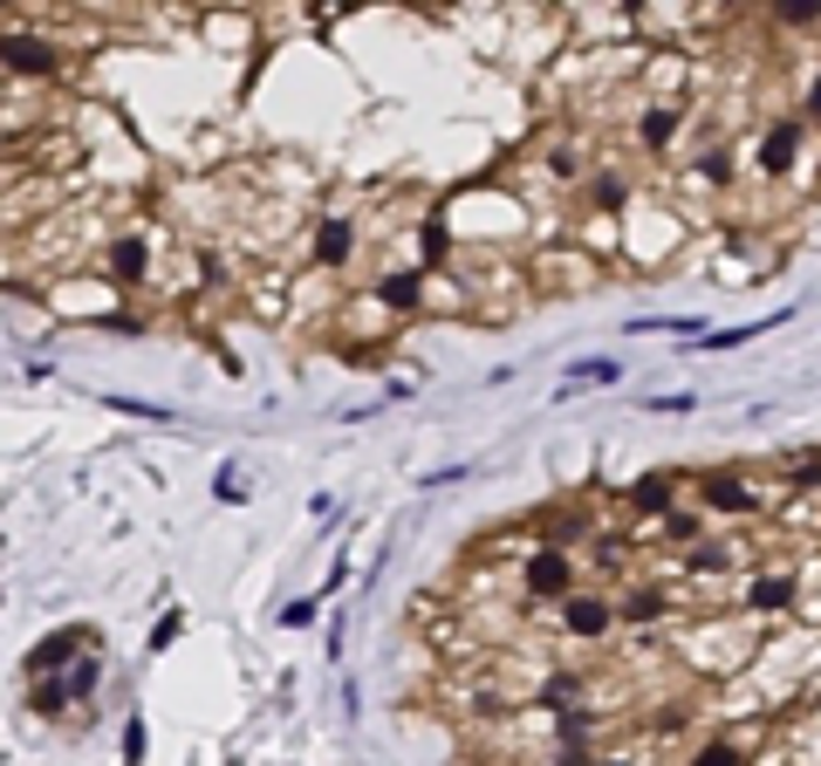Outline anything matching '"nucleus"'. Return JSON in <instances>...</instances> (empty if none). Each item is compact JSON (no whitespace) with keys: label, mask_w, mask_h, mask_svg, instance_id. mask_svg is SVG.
I'll return each instance as SVG.
<instances>
[{"label":"nucleus","mask_w":821,"mask_h":766,"mask_svg":"<svg viewBox=\"0 0 821 766\" xmlns=\"http://www.w3.org/2000/svg\"><path fill=\"white\" fill-rule=\"evenodd\" d=\"M555 630H562L568 643H609V636H616L609 589H596V582H575V589L555 602Z\"/></svg>","instance_id":"obj_7"},{"label":"nucleus","mask_w":821,"mask_h":766,"mask_svg":"<svg viewBox=\"0 0 821 766\" xmlns=\"http://www.w3.org/2000/svg\"><path fill=\"white\" fill-rule=\"evenodd\" d=\"M685 766H753V753L739 746V739H706V746H698Z\"/></svg>","instance_id":"obj_25"},{"label":"nucleus","mask_w":821,"mask_h":766,"mask_svg":"<svg viewBox=\"0 0 821 766\" xmlns=\"http://www.w3.org/2000/svg\"><path fill=\"white\" fill-rule=\"evenodd\" d=\"M616 377H623V362H616V356H582V362H568L562 397H575V390H603V384H616Z\"/></svg>","instance_id":"obj_19"},{"label":"nucleus","mask_w":821,"mask_h":766,"mask_svg":"<svg viewBox=\"0 0 821 766\" xmlns=\"http://www.w3.org/2000/svg\"><path fill=\"white\" fill-rule=\"evenodd\" d=\"M678 493H685L678 472H644V479L623 487V513H630V528H637V520H664V513L678 507Z\"/></svg>","instance_id":"obj_14"},{"label":"nucleus","mask_w":821,"mask_h":766,"mask_svg":"<svg viewBox=\"0 0 821 766\" xmlns=\"http://www.w3.org/2000/svg\"><path fill=\"white\" fill-rule=\"evenodd\" d=\"M801 144H808V116H801V110H780V116H767L760 151H753L760 178H788V172L801 165Z\"/></svg>","instance_id":"obj_11"},{"label":"nucleus","mask_w":821,"mask_h":766,"mask_svg":"<svg viewBox=\"0 0 821 766\" xmlns=\"http://www.w3.org/2000/svg\"><path fill=\"white\" fill-rule=\"evenodd\" d=\"M678 569L691 575V582H719V575H739V548L732 541H691V548H678Z\"/></svg>","instance_id":"obj_15"},{"label":"nucleus","mask_w":821,"mask_h":766,"mask_svg":"<svg viewBox=\"0 0 821 766\" xmlns=\"http://www.w3.org/2000/svg\"><path fill=\"white\" fill-rule=\"evenodd\" d=\"M62 677V692H69V705H90L96 692H103V651H96V643H90V651L83 657H75L69 671H55Z\"/></svg>","instance_id":"obj_18"},{"label":"nucleus","mask_w":821,"mask_h":766,"mask_svg":"<svg viewBox=\"0 0 821 766\" xmlns=\"http://www.w3.org/2000/svg\"><path fill=\"white\" fill-rule=\"evenodd\" d=\"M213 500H219V507H247V500H254L240 459H219V472H213Z\"/></svg>","instance_id":"obj_24"},{"label":"nucleus","mask_w":821,"mask_h":766,"mask_svg":"<svg viewBox=\"0 0 821 766\" xmlns=\"http://www.w3.org/2000/svg\"><path fill=\"white\" fill-rule=\"evenodd\" d=\"M445 247H452L445 219H424V226H418V267H439V261H445Z\"/></svg>","instance_id":"obj_27"},{"label":"nucleus","mask_w":821,"mask_h":766,"mask_svg":"<svg viewBox=\"0 0 821 766\" xmlns=\"http://www.w3.org/2000/svg\"><path fill=\"white\" fill-rule=\"evenodd\" d=\"M788 479H794V487H821V459H801V466H788Z\"/></svg>","instance_id":"obj_33"},{"label":"nucleus","mask_w":821,"mask_h":766,"mask_svg":"<svg viewBox=\"0 0 821 766\" xmlns=\"http://www.w3.org/2000/svg\"><path fill=\"white\" fill-rule=\"evenodd\" d=\"M801 116H808V124H821V69L808 75V96H801Z\"/></svg>","instance_id":"obj_32"},{"label":"nucleus","mask_w":821,"mask_h":766,"mask_svg":"<svg viewBox=\"0 0 821 766\" xmlns=\"http://www.w3.org/2000/svg\"><path fill=\"white\" fill-rule=\"evenodd\" d=\"M424 288H432V267H418V261H390V267H377L370 274V288H363V302H377L383 315H418L424 308Z\"/></svg>","instance_id":"obj_9"},{"label":"nucleus","mask_w":821,"mask_h":766,"mask_svg":"<svg viewBox=\"0 0 821 766\" xmlns=\"http://www.w3.org/2000/svg\"><path fill=\"white\" fill-rule=\"evenodd\" d=\"M589 671H575V664H555V671H547L541 684H534V705L541 712H555V705H575V698H589Z\"/></svg>","instance_id":"obj_17"},{"label":"nucleus","mask_w":821,"mask_h":766,"mask_svg":"<svg viewBox=\"0 0 821 766\" xmlns=\"http://www.w3.org/2000/svg\"><path fill=\"white\" fill-rule=\"evenodd\" d=\"M178 636H185V610H165V616H158V630H151V651H172Z\"/></svg>","instance_id":"obj_31"},{"label":"nucleus","mask_w":821,"mask_h":766,"mask_svg":"<svg viewBox=\"0 0 821 766\" xmlns=\"http://www.w3.org/2000/svg\"><path fill=\"white\" fill-rule=\"evenodd\" d=\"M514 589H521V610H555V602L575 589V548H555V541H534L514 569Z\"/></svg>","instance_id":"obj_3"},{"label":"nucleus","mask_w":821,"mask_h":766,"mask_svg":"<svg viewBox=\"0 0 821 766\" xmlns=\"http://www.w3.org/2000/svg\"><path fill=\"white\" fill-rule=\"evenodd\" d=\"M28 712H34V718H49V725H62V718H69V692H62V677H34Z\"/></svg>","instance_id":"obj_22"},{"label":"nucleus","mask_w":821,"mask_h":766,"mask_svg":"<svg viewBox=\"0 0 821 766\" xmlns=\"http://www.w3.org/2000/svg\"><path fill=\"white\" fill-rule=\"evenodd\" d=\"M691 493H698V513H726V520H753V513L767 507L760 472H739V466L698 472V479H691Z\"/></svg>","instance_id":"obj_6"},{"label":"nucleus","mask_w":821,"mask_h":766,"mask_svg":"<svg viewBox=\"0 0 821 766\" xmlns=\"http://www.w3.org/2000/svg\"><path fill=\"white\" fill-rule=\"evenodd\" d=\"M609 610H616V630H657V623H671L685 602L664 575H637V582L609 589Z\"/></svg>","instance_id":"obj_5"},{"label":"nucleus","mask_w":821,"mask_h":766,"mask_svg":"<svg viewBox=\"0 0 821 766\" xmlns=\"http://www.w3.org/2000/svg\"><path fill=\"white\" fill-rule=\"evenodd\" d=\"M767 21L780 34H814L821 28V0H767Z\"/></svg>","instance_id":"obj_20"},{"label":"nucleus","mask_w":821,"mask_h":766,"mask_svg":"<svg viewBox=\"0 0 821 766\" xmlns=\"http://www.w3.org/2000/svg\"><path fill=\"white\" fill-rule=\"evenodd\" d=\"M75 62V49L49 21H0V75L21 90H42V83H62Z\"/></svg>","instance_id":"obj_1"},{"label":"nucleus","mask_w":821,"mask_h":766,"mask_svg":"<svg viewBox=\"0 0 821 766\" xmlns=\"http://www.w3.org/2000/svg\"><path fill=\"white\" fill-rule=\"evenodd\" d=\"M14 8H28V0H0V14H14Z\"/></svg>","instance_id":"obj_35"},{"label":"nucleus","mask_w":821,"mask_h":766,"mask_svg":"<svg viewBox=\"0 0 821 766\" xmlns=\"http://www.w3.org/2000/svg\"><path fill=\"white\" fill-rule=\"evenodd\" d=\"M657 528H664V541H671V548H691V541H706V513H698V507H671V513H664L657 520Z\"/></svg>","instance_id":"obj_21"},{"label":"nucleus","mask_w":821,"mask_h":766,"mask_svg":"<svg viewBox=\"0 0 821 766\" xmlns=\"http://www.w3.org/2000/svg\"><path fill=\"white\" fill-rule=\"evenodd\" d=\"M110 411H124V418H137V425H172V411L165 405H144V397H103Z\"/></svg>","instance_id":"obj_28"},{"label":"nucleus","mask_w":821,"mask_h":766,"mask_svg":"<svg viewBox=\"0 0 821 766\" xmlns=\"http://www.w3.org/2000/svg\"><path fill=\"white\" fill-rule=\"evenodd\" d=\"M316 616H322V595H295L288 610H281V623H288V630H308Z\"/></svg>","instance_id":"obj_30"},{"label":"nucleus","mask_w":821,"mask_h":766,"mask_svg":"<svg viewBox=\"0 0 821 766\" xmlns=\"http://www.w3.org/2000/svg\"><path fill=\"white\" fill-rule=\"evenodd\" d=\"M685 124H691V110H685V103H671V96H657V103H644V110H637V131H630V137H637V151H644V157H664V151H671V144L685 137Z\"/></svg>","instance_id":"obj_13"},{"label":"nucleus","mask_w":821,"mask_h":766,"mask_svg":"<svg viewBox=\"0 0 821 766\" xmlns=\"http://www.w3.org/2000/svg\"><path fill=\"white\" fill-rule=\"evenodd\" d=\"M732 178H739V172H732V151H726V144H712V151L691 165V185H712V192H726Z\"/></svg>","instance_id":"obj_23"},{"label":"nucleus","mask_w":821,"mask_h":766,"mask_svg":"<svg viewBox=\"0 0 821 766\" xmlns=\"http://www.w3.org/2000/svg\"><path fill=\"white\" fill-rule=\"evenodd\" d=\"M582 198L603 213V219H616V213H630V172L623 165H596L589 178H582Z\"/></svg>","instance_id":"obj_16"},{"label":"nucleus","mask_w":821,"mask_h":766,"mask_svg":"<svg viewBox=\"0 0 821 766\" xmlns=\"http://www.w3.org/2000/svg\"><path fill=\"white\" fill-rule=\"evenodd\" d=\"M144 753H151V733H144V712H131V718H124V766H144Z\"/></svg>","instance_id":"obj_29"},{"label":"nucleus","mask_w":821,"mask_h":766,"mask_svg":"<svg viewBox=\"0 0 821 766\" xmlns=\"http://www.w3.org/2000/svg\"><path fill=\"white\" fill-rule=\"evenodd\" d=\"M589 766H637V759H630V753H596Z\"/></svg>","instance_id":"obj_34"},{"label":"nucleus","mask_w":821,"mask_h":766,"mask_svg":"<svg viewBox=\"0 0 821 766\" xmlns=\"http://www.w3.org/2000/svg\"><path fill=\"white\" fill-rule=\"evenodd\" d=\"M801 602H808L801 569H753V582L739 589V610L747 616H794Z\"/></svg>","instance_id":"obj_10"},{"label":"nucleus","mask_w":821,"mask_h":766,"mask_svg":"<svg viewBox=\"0 0 821 766\" xmlns=\"http://www.w3.org/2000/svg\"><path fill=\"white\" fill-rule=\"evenodd\" d=\"M363 247V219L357 213H322L316 233H308V267L316 274H349Z\"/></svg>","instance_id":"obj_8"},{"label":"nucleus","mask_w":821,"mask_h":766,"mask_svg":"<svg viewBox=\"0 0 821 766\" xmlns=\"http://www.w3.org/2000/svg\"><path fill=\"white\" fill-rule=\"evenodd\" d=\"M172 247V233L165 226H151V219H131V226H110L103 239H96V274L110 280L116 295H137V288H151V274H158V254Z\"/></svg>","instance_id":"obj_2"},{"label":"nucleus","mask_w":821,"mask_h":766,"mask_svg":"<svg viewBox=\"0 0 821 766\" xmlns=\"http://www.w3.org/2000/svg\"><path fill=\"white\" fill-rule=\"evenodd\" d=\"M650 712H657V718H644V725H650V733H657V739H671V733H685V725L698 718V712H691V698H664V705H650Z\"/></svg>","instance_id":"obj_26"},{"label":"nucleus","mask_w":821,"mask_h":766,"mask_svg":"<svg viewBox=\"0 0 821 766\" xmlns=\"http://www.w3.org/2000/svg\"><path fill=\"white\" fill-rule=\"evenodd\" d=\"M42 302H49V315H83V321H103V329L124 315V295H116L96 267H90V274H55V280H42Z\"/></svg>","instance_id":"obj_4"},{"label":"nucleus","mask_w":821,"mask_h":766,"mask_svg":"<svg viewBox=\"0 0 821 766\" xmlns=\"http://www.w3.org/2000/svg\"><path fill=\"white\" fill-rule=\"evenodd\" d=\"M90 643H96V630H83V623H62V630H49V636H42V643H34V651L21 657V671H28V677H55V671H69L75 657H83Z\"/></svg>","instance_id":"obj_12"}]
</instances>
